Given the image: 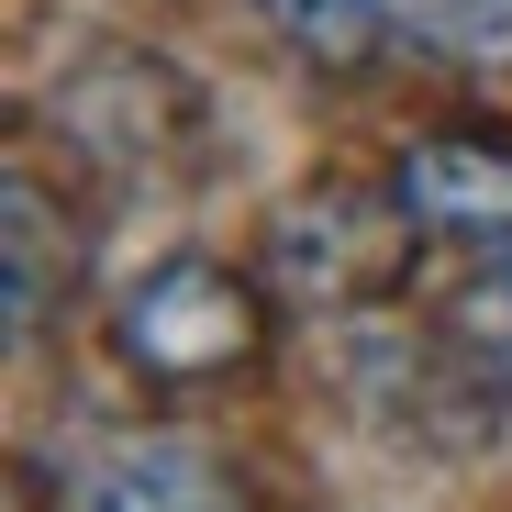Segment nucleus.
Wrapping results in <instances>:
<instances>
[{"instance_id":"obj_1","label":"nucleus","mask_w":512,"mask_h":512,"mask_svg":"<svg viewBox=\"0 0 512 512\" xmlns=\"http://www.w3.org/2000/svg\"><path fill=\"white\" fill-rule=\"evenodd\" d=\"M256 346V301L212 268V256H167L123 290V357L145 379H212Z\"/></svg>"},{"instance_id":"obj_2","label":"nucleus","mask_w":512,"mask_h":512,"mask_svg":"<svg viewBox=\"0 0 512 512\" xmlns=\"http://www.w3.org/2000/svg\"><path fill=\"white\" fill-rule=\"evenodd\" d=\"M67 490H78V512H234L223 468L179 435H112L67 468Z\"/></svg>"},{"instance_id":"obj_3","label":"nucleus","mask_w":512,"mask_h":512,"mask_svg":"<svg viewBox=\"0 0 512 512\" xmlns=\"http://www.w3.org/2000/svg\"><path fill=\"white\" fill-rule=\"evenodd\" d=\"M401 212L423 234H479V245H512V156L501 145H468V134H435L401 156Z\"/></svg>"},{"instance_id":"obj_4","label":"nucleus","mask_w":512,"mask_h":512,"mask_svg":"<svg viewBox=\"0 0 512 512\" xmlns=\"http://www.w3.org/2000/svg\"><path fill=\"white\" fill-rule=\"evenodd\" d=\"M279 268H290V290L357 301V290H379V279L401 268V234H379L357 201H334V212H301V223L279 234Z\"/></svg>"},{"instance_id":"obj_5","label":"nucleus","mask_w":512,"mask_h":512,"mask_svg":"<svg viewBox=\"0 0 512 512\" xmlns=\"http://www.w3.org/2000/svg\"><path fill=\"white\" fill-rule=\"evenodd\" d=\"M301 56H323V67H357L368 45H379V0H256Z\"/></svg>"},{"instance_id":"obj_6","label":"nucleus","mask_w":512,"mask_h":512,"mask_svg":"<svg viewBox=\"0 0 512 512\" xmlns=\"http://www.w3.org/2000/svg\"><path fill=\"white\" fill-rule=\"evenodd\" d=\"M390 12L457 56H512V0H390Z\"/></svg>"},{"instance_id":"obj_7","label":"nucleus","mask_w":512,"mask_h":512,"mask_svg":"<svg viewBox=\"0 0 512 512\" xmlns=\"http://www.w3.org/2000/svg\"><path fill=\"white\" fill-rule=\"evenodd\" d=\"M457 334H468L479 357L512 368V256H501V268H479V279L457 290Z\"/></svg>"},{"instance_id":"obj_8","label":"nucleus","mask_w":512,"mask_h":512,"mask_svg":"<svg viewBox=\"0 0 512 512\" xmlns=\"http://www.w3.org/2000/svg\"><path fill=\"white\" fill-rule=\"evenodd\" d=\"M12 323L34 334L45 323V201L12 190Z\"/></svg>"}]
</instances>
